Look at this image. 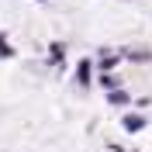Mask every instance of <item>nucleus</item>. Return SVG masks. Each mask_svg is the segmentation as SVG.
Returning <instances> with one entry per match:
<instances>
[{"label":"nucleus","mask_w":152,"mask_h":152,"mask_svg":"<svg viewBox=\"0 0 152 152\" xmlns=\"http://www.w3.org/2000/svg\"><path fill=\"white\" fill-rule=\"evenodd\" d=\"M142 128H145L142 114H128V118H124V132H142Z\"/></svg>","instance_id":"obj_1"},{"label":"nucleus","mask_w":152,"mask_h":152,"mask_svg":"<svg viewBox=\"0 0 152 152\" xmlns=\"http://www.w3.org/2000/svg\"><path fill=\"white\" fill-rule=\"evenodd\" d=\"M76 80H80V83H90V62H80V69H76Z\"/></svg>","instance_id":"obj_3"},{"label":"nucleus","mask_w":152,"mask_h":152,"mask_svg":"<svg viewBox=\"0 0 152 152\" xmlns=\"http://www.w3.org/2000/svg\"><path fill=\"white\" fill-rule=\"evenodd\" d=\"M107 100H111V104H128V94H124V90H118V86H114L111 94H107Z\"/></svg>","instance_id":"obj_2"},{"label":"nucleus","mask_w":152,"mask_h":152,"mask_svg":"<svg viewBox=\"0 0 152 152\" xmlns=\"http://www.w3.org/2000/svg\"><path fill=\"white\" fill-rule=\"evenodd\" d=\"M0 56H4V59H7V56H14V48H10L7 42H4V35H0Z\"/></svg>","instance_id":"obj_4"}]
</instances>
